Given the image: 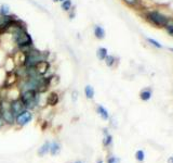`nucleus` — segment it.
Returning a JSON list of instances; mask_svg holds the SVG:
<instances>
[{
  "label": "nucleus",
  "mask_w": 173,
  "mask_h": 163,
  "mask_svg": "<svg viewBox=\"0 0 173 163\" xmlns=\"http://www.w3.org/2000/svg\"><path fill=\"white\" fill-rule=\"evenodd\" d=\"M63 1H64V0H59V2H63Z\"/></svg>",
  "instance_id": "obj_31"
},
{
  "label": "nucleus",
  "mask_w": 173,
  "mask_h": 163,
  "mask_svg": "<svg viewBox=\"0 0 173 163\" xmlns=\"http://www.w3.org/2000/svg\"><path fill=\"white\" fill-rule=\"evenodd\" d=\"M96 112L99 113V115L103 120H108L109 119V113H108V111L103 106H101V104H99V106L96 107Z\"/></svg>",
  "instance_id": "obj_12"
},
{
  "label": "nucleus",
  "mask_w": 173,
  "mask_h": 163,
  "mask_svg": "<svg viewBox=\"0 0 173 163\" xmlns=\"http://www.w3.org/2000/svg\"><path fill=\"white\" fill-rule=\"evenodd\" d=\"M25 54V60H24V65L25 67H35L37 63H39L40 61L48 60L49 54L47 52H42L38 49L34 47L33 49H30L29 51L26 52Z\"/></svg>",
  "instance_id": "obj_1"
},
{
  "label": "nucleus",
  "mask_w": 173,
  "mask_h": 163,
  "mask_svg": "<svg viewBox=\"0 0 173 163\" xmlns=\"http://www.w3.org/2000/svg\"><path fill=\"white\" fill-rule=\"evenodd\" d=\"M111 142H113V136L108 135V134L106 133V136H105L104 140H103V145H104L105 147H108L109 145H111Z\"/></svg>",
  "instance_id": "obj_22"
},
{
  "label": "nucleus",
  "mask_w": 173,
  "mask_h": 163,
  "mask_svg": "<svg viewBox=\"0 0 173 163\" xmlns=\"http://www.w3.org/2000/svg\"><path fill=\"white\" fill-rule=\"evenodd\" d=\"M20 99L23 101L24 106L26 109H34L35 107L38 104L39 102V96L38 93L34 89H26L23 90V93L21 94Z\"/></svg>",
  "instance_id": "obj_2"
},
{
  "label": "nucleus",
  "mask_w": 173,
  "mask_h": 163,
  "mask_svg": "<svg viewBox=\"0 0 173 163\" xmlns=\"http://www.w3.org/2000/svg\"><path fill=\"white\" fill-rule=\"evenodd\" d=\"M50 152H51V154H53V156H55L56 153H59V152H60V145H59L57 142H53V144H51Z\"/></svg>",
  "instance_id": "obj_18"
},
{
  "label": "nucleus",
  "mask_w": 173,
  "mask_h": 163,
  "mask_svg": "<svg viewBox=\"0 0 173 163\" xmlns=\"http://www.w3.org/2000/svg\"><path fill=\"white\" fill-rule=\"evenodd\" d=\"M68 15H69V19H74V16H75V9L74 8H72V9L68 11Z\"/></svg>",
  "instance_id": "obj_26"
},
{
  "label": "nucleus",
  "mask_w": 173,
  "mask_h": 163,
  "mask_svg": "<svg viewBox=\"0 0 173 163\" xmlns=\"http://www.w3.org/2000/svg\"><path fill=\"white\" fill-rule=\"evenodd\" d=\"M10 109H11V112L13 113V115L14 116H18L21 112H23L25 110V106L24 103H23V101H22L21 99H14L11 101V103H10Z\"/></svg>",
  "instance_id": "obj_5"
},
{
  "label": "nucleus",
  "mask_w": 173,
  "mask_h": 163,
  "mask_svg": "<svg viewBox=\"0 0 173 163\" xmlns=\"http://www.w3.org/2000/svg\"><path fill=\"white\" fill-rule=\"evenodd\" d=\"M0 14L3 15V16H7V15L11 14L10 7L8 6V4H1V6H0Z\"/></svg>",
  "instance_id": "obj_16"
},
{
  "label": "nucleus",
  "mask_w": 173,
  "mask_h": 163,
  "mask_svg": "<svg viewBox=\"0 0 173 163\" xmlns=\"http://www.w3.org/2000/svg\"><path fill=\"white\" fill-rule=\"evenodd\" d=\"M53 2H59V0H52Z\"/></svg>",
  "instance_id": "obj_29"
},
{
  "label": "nucleus",
  "mask_w": 173,
  "mask_h": 163,
  "mask_svg": "<svg viewBox=\"0 0 173 163\" xmlns=\"http://www.w3.org/2000/svg\"><path fill=\"white\" fill-rule=\"evenodd\" d=\"M152 89H150V88H144L143 90L140 93V98L143 100V101H148V100L152 98Z\"/></svg>",
  "instance_id": "obj_11"
},
{
  "label": "nucleus",
  "mask_w": 173,
  "mask_h": 163,
  "mask_svg": "<svg viewBox=\"0 0 173 163\" xmlns=\"http://www.w3.org/2000/svg\"><path fill=\"white\" fill-rule=\"evenodd\" d=\"M167 163H173V157H170L169 159H168Z\"/></svg>",
  "instance_id": "obj_27"
},
{
  "label": "nucleus",
  "mask_w": 173,
  "mask_h": 163,
  "mask_svg": "<svg viewBox=\"0 0 173 163\" xmlns=\"http://www.w3.org/2000/svg\"><path fill=\"white\" fill-rule=\"evenodd\" d=\"M169 50H170L171 52H173V48H172V47H171V48H169Z\"/></svg>",
  "instance_id": "obj_28"
},
{
  "label": "nucleus",
  "mask_w": 173,
  "mask_h": 163,
  "mask_svg": "<svg viewBox=\"0 0 173 163\" xmlns=\"http://www.w3.org/2000/svg\"><path fill=\"white\" fill-rule=\"evenodd\" d=\"M123 1L130 7H137L140 4V0H123Z\"/></svg>",
  "instance_id": "obj_23"
},
{
  "label": "nucleus",
  "mask_w": 173,
  "mask_h": 163,
  "mask_svg": "<svg viewBox=\"0 0 173 163\" xmlns=\"http://www.w3.org/2000/svg\"><path fill=\"white\" fill-rule=\"evenodd\" d=\"M0 115L2 118L3 122H6L8 124H13L14 123V115L11 112V109H10V103H4L2 102L0 103Z\"/></svg>",
  "instance_id": "obj_4"
},
{
  "label": "nucleus",
  "mask_w": 173,
  "mask_h": 163,
  "mask_svg": "<svg viewBox=\"0 0 173 163\" xmlns=\"http://www.w3.org/2000/svg\"><path fill=\"white\" fill-rule=\"evenodd\" d=\"M97 163H103V161H102V160H99V161H97Z\"/></svg>",
  "instance_id": "obj_30"
},
{
  "label": "nucleus",
  "mask_w": 173,
  "mask_h": 163,
  "mask_svg": "<svg viewBox=\"0 0 173 163\" xmlns=\"http://www.w3.org/2000/svg\"><path fill=\"white\" fill-rule=\"evenodd\" d=\"M107 56H108V51L105 47H100V48L96 50V57H97L99 60L104 61L105 58L107 57Z\"/></svg>",
  "instance_id": "obj_13"
},
{
  "label": "nucleus",
  "mask_w": 173,
  "mask_h": 163,
  "mask_svg": "<svg viewBox=\"0 0 173 163\" xmlns=\"http://www.w3.org/2000/svg\"><path fill=\"white\" fill-rule=\"evenodd\" d=\"M93 34H94L95 38L103 39L105 37V30L101 25H94V27H93Z\"/></svg>",
  "instance_id": "obj_10"
},
{
  "label": "nucleus",
  "mask_w": 173,
  "mask_h": 163,
  "mask_svg": "<svg viewBox=\"0 0 173 163\" xmlns=\"http://www.w3.org/2000/svg\"><path fill=\"white\" fill-rule=\"evenodd\" d=\"M3 69L6 70L7 73H10V72H14L15 69H16V64H15V61L13 59L12 56H7L6 58V61H4V63H3Z\"/></svg>",
  "instance_id": "obj_8"
},
{
  "label": "nucleus",
  "mask_w": 173,
  "mask_h": 163,
  "mask_svg": "<svg viewBox=\"0 0 173 163\" xmlns=\"http://www.w3.org/2000/svg\"><path fill=\"white\" fill-rule=\"evenodd\" d=\"M59 100H60V97H59V95L56 93H54V91L53 93H50L49 96L47 97V104H49L51 107H54L59 103Z\"/></svg>",
  "instance_id": "obj_9"
},
{
  "label": "nucleus",
  "mask_w": 173,
  "mask_h": 163,
  "mask_svg": "<svg viewBox=\"0 0 173 163\" xmlns=\"http://www.w3.org/2000/svg\"><path fill=\"white\" fill-rule=\"evenodd\" d=\"M84 94H86V97L88 99H93V97H94V89H93L92 86L86 85V87H84Z\"/></svg>",
  "instance_id": "obj_15"
},
{
  "label": "nucleus",
  "mask_w": 173,
  "mask_h": 163,
  "mask_svg": "<svg viewBox=\"0 0 173 163\" xmlns=\"http://www.w3.org/2000/svg\"><path fill=\"white\" fill-rule=\"evenodd\" d=\"M146 20L150 22L152 24L158 27H164L169 22V19L167 16H164L163 14H161L158 11H149V12H147Z\"/></svg>",
  "instance_id": "obj_3"
},
{
  "label": "nucleus",
  "mask_w": 173,
  "mask_h": 163,
  "mask_svg": "<svg viewBox=\"0 0 173 163\" xmlns=\"http://www.w3.org/2000/svg\"><path fill=\"white\" fill-rule=\"evenodd\" d=\"M50 67H51V65H50L49 60L40 61L39 63H37L36 65H35V70H36V72L38 73L40 76H45V74L49 72Z\"/></svg>",
  "instance_id": "obj_7"
},
{
  "label": "nucleus",
  "mask_w": 173,
  "mask_h": 163,
  "mask_svg": "<svg viewBox=\"0 0 173 163\" xmlns=\"http://www.w3.org/2000/svg\"><path fill=\"white\" fill-rule=\"evenodd\" d=\"M146 40L149 42V44H150V45L152 46V47H156V48H158V49L162 48V45H161L159 41H157V40L152 39V38H149V37H146Z\"/></svg>",
  "instance_id": "obj_20"
},
{
  "label": "nucleus",
  "mask_w": 173,
  "mask_h": 163,
  "mask_svg": "<svg viewBox=\"0 0 173 163\" xmlns=\"http://www.w3.org/2000/svg\"><path fill=\"white\" fill-rule=\"evenodd\" d=\"M50 146H51L50 142H45V145H43L41 148L39 149L38 153L40 154V156H43V154H45L47 152H49V150H50Z\"/></svg>",
  "instance_id": "obj_19"
},
{
  "label": "nucleus",
  "mask_w": 173,
  "mask_h": 163,
  "mask_svg": "<svg viewBox=\"0 0 173 163\" xmlns=\"http://www.w3.org/2000/svg\"><path fill=\"white\" fill-rule=\"evenodd\" d=\"M107 163H119V159L116 157H109L107 160Z\"/></svg>",
  "instance_id": "obj_25"
},
{
  "label": "nucleus",
  "mask_w": 173,
  "mask_h": 163,
  "mask_svg": "<svg viewBox=\"0 0 173 163\" xmlns=\"http://www.w3.org/2000/svg\"><path fill=\"white\" fill-rule=\"evenodd\" d=\"M61 8H62L63 11H65V12H68L69 10H70L73 8L72 0H64L63 2H61Z\"/></svg>",
  "instance_id": "obj_14"
},
{
  "label": "nucleus",
  "mask_w": 173,
  "mask_h": 163,
  "mask_svg": "<svg viewBox=\"0 0 173 163\" xmlns=\"http://www.w3.org/2000/svg\"><path fill=\"white\" fill-rule=\"evenodd\" d=\"M76 163H81V162H80V161H78V162H76Z\"/></svg>",
  "instance_id": "obj_32"
},
{
  "label": "nucleus",
  "mask_w": 173,
  "mask_h": 163,
  "mask_svg": "<svg viewBox=\"0 0 173 163\" xmlns=\"http://www.w3.org/2000/svg\"><path fill=\"white\" fill-rule=\"evenodd\" d=\"M104 61H105V63H106V65H107V67H114V65H115L117 59L114 57V56H107V57L105 58Z\"/></svg>",
  "instance_id": "obj_17"
},
{
  "label": "nucleus",
  "mask_w": 173,
  "mask_h": 163,
  "mask_svg": "<svg viewBox=\"0 0 173 163\" xmlns=\"http://www.w3.org/2000/svg\"><path fill=\"white\" fill-rule=\"evenodd\" d=\"M32 119H33V114L30 113V111L28 110H24L23 112H21L18 116H15V121L18 125H26L28 124L30 121H32Z\"/></svg>",
  "instance_id": "obj_6"
},
{
  "label": "nucleus",
  "mask_w": 173,
  "mask_h": 163,
  "mask_svg": "<svg viewBox=\"0 0 173 163\" xmlns=\"http://www.w3.org/2000/svg\"><path fill=\"white\" fill-rule=\"evenodd\" d=\"M135 159H136L139 162H143L144 159H145V153H144L143 150H137L135 152Z\"/></svg>",
  "instance_id": "obj_21"
},
{
  "label": "nucleus",
  "mask_w": 173,
  "mask_h": 163,
  "mask_svg": "<svg viewBox=\"0 0 173 163\" xmlns=\"http://www.w3.org/2000/svg\"><path fill=\"white\" fill-rule=\"evenodd\" d=\"M164 28H166V30L170 34L171 36H173V24H171L170 23V20H169V22H168V24L164 26Z\"/></svg>",
  "instance_id": "obj_24"
}]
</instances>
